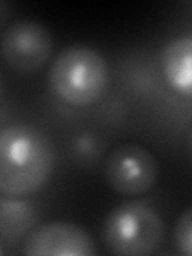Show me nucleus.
Segmentation results:
<instances>
[{"mask_svg":"<svg viewBox=\"0 0 192 256\" xmlns=\"http://www.w3.org/2000/svg\"><path fill=\"white\" fill-rule=\"evenodd\" d=\"M54 165L50 136L28 124H13L0 134V192L26 197L48 181Z\"/></svg>","mask_w":192,"mask_h":256,"instance_id":"obj_1","label":"nucleus"},{"mask_svg":"<svg viewBox=\"0 0 192 256\" xmlns=\"http://www.w3.org/2000/svg\"><path fill=\"white\" fill-rule=\"evenodd\" d=\"M109 70L100 52L86 45H72L52 62L48 84L58 98L74 108H86L106 92Z\"/></svg>","mask_w":192,"mask_h":256,"instance_id":"obj_2","label":"nucleus"},{"mask_svg":"<svg viewBox=\"0 0 192 256\" xmlns=\"http://www.w3.org/2000/svg\"><path fill=\"white\" fill-rule=\"evenodd\" d=\"M165 229L160 214L142 202H126L114 208L104 220L102 240L106 248L120 256L156 253L164 242Z\"/></svg>","mask_w":192,"mask_h":256,"instance_id":"obj_3","label":"nucleus"},{"mask_svg":"<svg viewBox=\"0 0 192 256\" xmlns=\"http://www.w3.org/2000/svg\"><path fill=\"white\" fill-rule=\"evenodd\" d=\"M104 178L112 190L122 196H140L156 186L158 162L149 149L138 142H122L104 162Z\"/></svg>","mask_w":192,"mask_h":256,"instance_id":"obj_4","label":"nucleus"},{"mask_svg":"<svg viewBox=\"0 0 192 256\" xmlns=\"http://www.w3.org/2000/svg\"><path fill=\"white\" fill-rule=\"evenodd\" d=\"M53 50V36L37 21H14L2 32V58L8 68L21 74L42 69L50 61Z\"/></svg>","mask_w":192,"mask_h":256,"instance_id":"obj_5","label":"nucleus"},{"mask_svg":"<svg viewBox=\"0 0 192 256\" xmlns=\"http://www.w3.org/2000/svg\"><path fill=\"white\" fill-rule=\"evenodd\" d=\"M28 256H94L96 248L85 229L70 222H46L34 228L22 240Z\"/></svg>","mask_w":192,"mask_h":256,"instance_id":"obj_6","label":"nucleus"},{"mask_svg":"<svg viewBox=\"0 0 192 256\" xmlns=\"http://www.w3.org/2000/svg\"><path fill=\"white\" fill-rule=\"evenodd\" d=\"M162 74L174 92L192 96V34L172 40L162 52Z\"/></svg>","mask_w":192,"mask_h":256,"instance_id":"obj_7","label":"nucleus"},{"mask_svg":"<svg viewBox=\"0 0 192 256\" xmlns=\"http://www.w3.org/2000/svg\"><path fill=\"white\" fill-rule=\"evenodd\" d=\"M38 214L36 206L22 197L0 198V240L4 245L24 240L36 228Z\"/></svg>","mask_w":192,"mask_h":256,"instance_id":"obj_8","label":"nucleus"},{"mask_svg":"<svg viewBox=\"0 0 192 256\" xmlns=\"http://www.w3.org/2000/svg\"><path fill=\"white\" fill-rule=\"evenodd\" d=\"M174 245L181 254L192 256V206L184 210L174 224Z\"/></svg>","mask_w":192,"mask_h":256,"instance_id":"obj_9","label":"nucleus"},{"mask_svg":"<svg viewBox=\"0 0 192 256\" xmlns=\"http://www.w3.org/2000/svg\"><path fill=\"white\" fill-rule=\"evenodd\" d=\"M76 150L80 157H93L100 150V142L93 134L84 133L76 140Z\"/></svg>","mask_w":192,"mask_h":256,"instance_id":"obj_10","label":"nucleus"},{"mask_svg":"<svg viewBox=\"0 0 192 256\" xmlns=\"http://www.w3.org/2000/svg\"><path fill=\"white\" fill-rule=\"evenodd\" d=\"M189 141H190V148H192V130H190V134H189Z\"/></svg>","mask_w":192,"mask_h":256,"instance_id":"obj_11","label":"nucleus"}]
</instances>
